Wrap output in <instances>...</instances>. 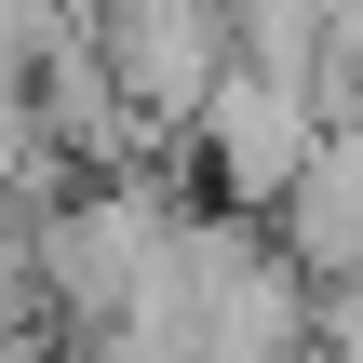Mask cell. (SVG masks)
<instances>
[{
  "label": "cell",
  "mask_w": 363,
  "mask_h": 363,
  "mask_svg": "<svg viewBox=\"0 0 363 363\" xmlns=\"http://www.w3.org/2000/svg\"><path fill=\"white\" fill-rule=\"evenodd\" d=\"M283 256H296L323 296H350V283H363V121H337L323 162L296 175V202H283Z\"/></svg>",
  "instance_id": "3957f363"
},
{
  "label": "cell",
  "mask_w": 363,
  "mask_h": 363,
  "mask_svg": "<svg viewBox=\"0 0 363 363\" xmlns=\"http://www.w3.org/2000/svg\"><path fill=\"white\" fill-rule=\"evenodd\" d=\"M40 296L81 323V337H108L135 296H148V269L175 256V202L148 189V175H94V189H67L54 216H40Z\"/></svg>",
  "instance_id": "6da1fadb"
},
{
  "label": "cell",
  "mask_w": 363,
  "mask_h": 363,
  "mask_svg": "<svg viewBox=\"0 0 363 363\" xmlns=\"http://www.w3.org/2000/svg\"><path fill=\"white\" fill-rule=\"evenodd\" d=\"M323 81H283V67H229L216 94H202V121H189V148L216 162V189H229V216H256V202H296V175L323 162Z\"/></svg>",
  "instance_id": "7a4b0ae2"
}]
</instances>
